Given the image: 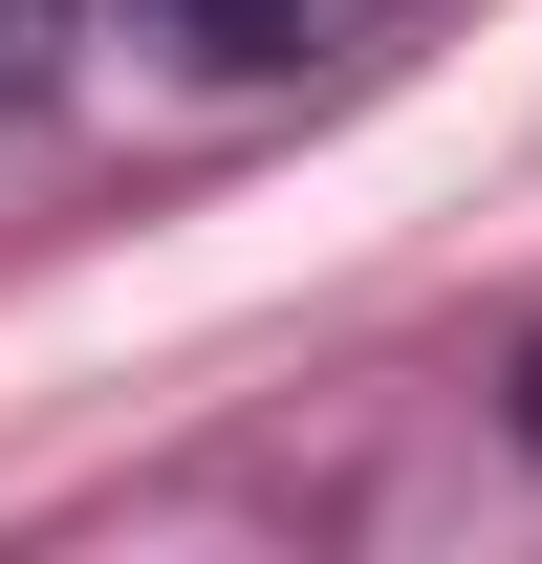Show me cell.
<instances>
[{"instance_id":"cell-1","label":"cell","mask_w":542,"mask_h":564,"mask_svg":"<svg viewBox=\"0 0 542 564\" xmlns=\"http://www.w3.org/2000/svg\"><path fill=\"white\" fill-rule=\"evenodd\" d=\"M152 44H174V66H217V87H261V66H304V44H326L347 0H131Z\"/></svg>"},{"instance_id":"cell-2","label":"cell","mask_w":542,"mask_h":564,"mask_svg":"<svg viewBox=\"0 0 542 564\" xmlns=\"http://www.w3.org/2000/svg\"><path fill=\"white\" fill-rule=\"evenodd\" d=\"M66 44H87V0H0V109H44V87H66Z\"/></svg>"},{"instance_id":"cell-3","label":"cell","mask_w":542,"mask_h":564,"mask_svg":"<svg viewBox=\"0 0 542 564\" xmlns=\"http://www.w3.org/2000/svg\"><path fill=\"white\" fill-rule=\"evenodd\" d=\"M521 434H542V348H521Z\"/></svg>"}]
</instances>
